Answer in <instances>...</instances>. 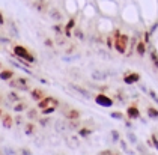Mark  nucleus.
I'll use <instances>...</instances> for the list:
<instances>
[{"instance_id": "nucleus-1", "label": "nucleus", "mask_w": 158, "mask_h": 155, "mask_svg": "<svg viewBox=\"0 0 158 155\" xmlns=\"http://www.w3.org/2000/svg\"><path fill=\"white\" fill-rule=\"evenodd\" d=\"M113 38H114V45H113V48H116V51L121 53V54H127V51H128V44H130V38H128V35L122 33L121 30L116 29V30L113 32Z\"/></svg>"}, {"instance_id": "nucleus-2", "label": "nucleus", "mask_w": 158, "mask_h": 155, "mask_svg": "<svg viewBox=\"0 0 158 155\" xmlns=\"http://www.w3.org/2000/svg\"><path fill=\"white\" fill-rule=\"evenodd\" d=\"M12 54L15 57H18V59H24L26 62H29V63H36V56L33 54V53H30L24 45H21V44H15L12 47Z\"/></svg>"}, {"instance_id": "nucleus-3", "label": "nucleus", "mask_w": 158, "mask_h": 155, "mask_svg": "<svg viewBox=\"0 0 158 155\" xmlns=\"http://www.w3.org/2000/svg\"><path fill=\"white\" fill-rule=\"evenodd\" d=\"M8 86L18 92H27V90H30V80L27 77H17V78L14 77L8 82Z\"/></svg>"}, {"instance_id": "nucleus-4", "label": "nucleus", "mask_w": 158, "mask_h": 155, "mask_svg": "<svg viewBox=\"0 0 158 155\" xmlns=\"http://www.w3.org/2000/svg\"><path fill=\"white\" fill-rule=\"evenodd\" d=\"M59 99L57 98H54V96H44L41 101H38V106L36 107L39 110H42V108H47V107H59Z\"/></svg>"}, {"instance_id": "nucleus-5", "label": "nucleus", "mask_w": 158, "mask_h": 155, "mask_svg": "<svg viewBox=\"0 0 158 155\" xmlns=\"http://www.w3.org/2000/svg\"><path fill=\"white\" fill-rule=\"evenodd\" d=\"M95 103H97L98 106H101V107H113L114 99L110 98L109 95H106L104 92H99V94L95 95Z\"/></svg>"}, {"instance_id": "nucleus-6", "label": "nucleus", "mask_w": 158, "mask_h": 155, "mask_svg": "<svg viewBox=\"0 0 158 155\" xmlns=\"http://www.w3.org/2000/svg\"><path fill=\"white\" fill-rule=\"evenodd\" d=\"M125 115L128 116V119H133V120L142 119V115H140V108H139V106H137L135 103L127 107V110H125Z\"/></svg>"}, {"instance_id": "nucleus-7", "label": "nucleus", "mask_w": 158, "mask_h": 155, "mask_svg": "<svg viewBox=\"0 0 158 155\" xmlns=\"http://www.w3.org/2000/svg\"><path fill=\"white\" fill-rule=\"evenodd\" d=\"M140 82V74L139 72H125L123 74V83L125 84H134V83H139Z\"/></svg>"}, {"instance_id": "nucleus-8", "label": "nucleus", "mask_w": 158, "mask_h": 155, "mask_svg": "<svg viewBox=\"0 0 158 155\" xmlns=\"http://www.w3.org/2000/svg\"><path fill=\"white\" fill-rule=\"evenodd\" d=\"M32 6L35 8V11L39 14H44V12H48V5L45 0H32Z\"/></svg>"}, {"instance_id": "nucleus-9", "label": "nucleus", "mask_w": 158, "mask_h": 155, "mask_svg": "<svg viewBox=\"0 0 158 155\" xmlns=\"http://www.w3.org/2000/svg\"><path fill=\"white\" fill-rule=\"evenodd\" d=\"M69 87H71L73 90H75L77 94H80V95L83 96V98H86V99H90V98H92V94H90L87 89H85L83 86H78V84H75V83H69Z\"/></svg>"}, {"instance_id": "nucleus-10", "label": "nucleus", "mask_w": 158, "mask_h": 155, "mask_svg": "<svg viewBox=\"0 0 158 155\" xmlns=\"http://www.w3.org/2000/svg\"><path fill=\"white\" fill-rule=\"evenodd\" d=\"M0 122H2V127L3 128H6V130H11L14 127V116H11L9 113H3V116H2V119H0Z\"/></svg>"}, {"instance_id": "nucleus-11", "label": "nucleus", "mask_w": 158, "mask_h": 155, "mask_svg": "<svg viewBox=\"0 0 158 155\" xmlns=\"http://www.w3.org/2000/svg\"><path fill=\"white\" fill-rule=\"evenodd\" d=\"M45 96V92L41 89V87H33V89H30V98H32V101H41L42 98Z\"/></svg>"}, {"instance_id": "nucleus-12", "label": "nucleus", "mask_w": 158, "mask_h": 155, "mask_svg": "<svg viewBox=\"0 0 158 155\" xmlns=\"http://www.w3.org/2000/svg\"><path fill=\"white\" fill-rule=\"evenodd\" d=\"M54 130L57 132H66L69 128H68V120L66 119H57L54 122Z\"/></svg>"}, {"instance_id": "nucleus-13", "label": "nucleus", "mask_w": 158, "mask_h": 155, "mask_svg": "<svg viewBox=\"0 0 158 155\" xmlns=\"http://www.w3.org/2000/svg\"><path fill=\"white\" fill-rule=\"evenodd\" d=\"M65 118L68 120H74V119H80L81 118V111L77 110V108H68L65 111Z\"/></svg>"}, {"instance_id": "nucleus-14", "label": "nucleus", "mask_w": 158, "mask_h": 155, "mask_svg": "<svg viewBox=\"0 0 158 155\" xmlns=\"http://www.w3.org/2000/svg\"><path fill=\"white\" fill-rule=\"evenodd\" d=\"M90 77H92V80H95V82H106V80H107V72L95 69V71L90 72Z\"/></svg>"}, {"instance_id": "nucleus-15", "label": "nucleus", "mask_w": 158, "mask_h": 155, "mask_svg": "<svg viewBox=\"0 0 158 155\" xmlns=\"http://www.w3.org/2000/svg\"><path fill=\"white\" fill-rule=\"evenodd\" d=\"M9 63L12 65V66H15V68H18V69H21V71H24L26 74H29V75H32V77H35V74L30 71V68L29 66H26V65H23V63H20V62H17V60H9Z\"/></svg>"}, {"instance_id": "nucleus-16", "label": "nucleus", "mask_w": 158, "mask_h": 155, "mask_svg": "<svg viewBox=\"0 0 158 155\" xmlns=\"http://www.w3.org/2000/svg\"><path fill=\"white\" fill-rule=\"evenodd\" d=\"M14 77H15V72L11 69H3V68L0 69V80L2 82H9Z\"/></svg>"}, {"instance_id": "nucleus-17", "label": "nucleus", "mask_w": 158, "mask_h": 155, "mask_svg": "<svg viewBox=\"0 0 158 155\" xmlns=\"http://www.w3.org/2000/svg\"><path fill=\"white\" fill-rule=\"evenodd\" d=\"M146 42L143 41V38L139 35V42H137V45H135V51H137V54H140V56H145L146 53Z\"/></svg>"}, {"instance_id": "nucleus-18", "label": "nucleus", "mask_w": 158, "mask_h": 155, "mask_svg": "<svg viewBox=\"0 0 158 155\" xmlns=\"http://www.w3.org/2000/svg\"><path fill=\"white\" fill-rule=\"evenodd\" d=\"M6 101H8V103H14V104L18 103V101H21V96L18 95V90L14 89L11 92H8V94H6Z\"/></svg>"}, {"instance_id": "nucleus-19", "label": "nucleus", "mask_w": 158, "mask_h": 155, "mask_svg": "<svg viewBox=\"0 0 158 155\" xmlns=\"http://www.w3.org/2000/svg\"><path fill=\"white\" fill-rule=\"evenodd\" d=\"M39 108H27L26 110V115H27V119H30V120H38V118H39Z\"/></svg>"}, {"instance_id": "nucleus-20", "label": "nucleus", "mask_w": 158, "mask_h": 155, "mask_svg": "<svg viewBox=\"0 0 158 155\" xmlns=\"http://www.w3.org/2000/svg\"><path fill=\"white\" fill-rule=\"evenodd\" d=\"M14 111L15 113H21V111H26L27 108H29V106H27V103H24L23 99L21 101H18V103H15V106H14Z\"/></svg>"}, {"instance_id": "nucleus-21", "label": "nucleus", "mask_w": 158, "mask_h": 155, "mask_svg": "<svg viewBox=\"0 0 158 155\" xmlns=\"http://www.w3.org/2000/svg\"><path fill=\"white\" fill-rule=\"evenodd\" d=\"M35 124L32 122V120H29V122H26L24 124V134L26 136H33L35 134Z\"/></svg>"}, {"instance_id": "nucleus-22", "label": "nucleus", "mask_w": 158, "mask_h": 155, "mask_svg": "<svg viewBox=\"0 0 158 155\" xmlns=\"http://www.w3.org/2000/svg\"><path fill=\"white\" fill-rule=\"evenodd\" d=\"M48 15H50V18L53 20V21H60L62 20V14L59 9H56V8H51L48 11Z\"/></svg>"}, {"instance_id": "nucleus-23", "label": "nucleus", "mask_w": 158, "mask_h": 155, "mask_svg": "<svg viewBox=\"0 0 158 155\" xmlns=\"http://www.w3.org/2000/svg\"><path fill=\"white\" fill-rule=\"evenodd\" d=\"M146 113H148V118H149V119H154V120L158 119V108L151 106V107L146 108Z\"/></svg>"}, {"instance_id": "nucleus-24", "label": "nucleus", "mask_w": 158, "mask_h": 155, "mask_svg": "<svg viewBox=\"0 0 158 155\" xmlns=\"http://www.w3.org/2000/svg\"><path fill=\"white\" fill-rule=\"evenodd\" d=\"M81 127V119H74V120H68V128L73 130V131H77L78 128Z\"/></svg>"}, {"instance_id": "nucleus-25", "label": "nucleus", "mask_w": 158, "mask_h": 155, "mask_svg": "<svg viewBox=\"0 0 158 155\" xmlns=\"http://www.w3.org/2000/svg\"><path fill=\"white\" fill-rule=\"evenodd\" d=\"M92 132H94V131H92L90 128H86V127H83V128L80 127V128L77 130V134H78L80 137H83V139L89 137V136H92Z\"/></svg>"}, {"instance_id": "nucleus-26", "label": "nucleus", "mask_w": 158, "mask_h": 155, "mask_svg": "<svg viewBox=\"0 0 158 155\" xmlns=\"http://www.w3.org/2000/svg\"><path fill=\"white\" fill-rule=\"evenodd\" d=\"M151 62H152V65L158 69V51L155 48H151Z\"/></svg>"}, {"instance_id": "nucleus-27", "label": "nucleus", "mask_w": 158, "mask_h": 155, "mask_svg": "<svg viewBox=\"0 0 158 155\" xmlns=\"http://www.w3.org/2000/svg\"><path fill=\"white\" fill-rule=\"evenodd\" d=\"M110 118L111 119H116V120H125V115L122 111H110Z\"/></svg>"}, {"instance_id": "nucleus-28", "label": "nucleus", "mask_w": 158, "mask_h": 155, "mask_svg": "<svg viewBox=\"0 0 158 155\" xmlns=\"http://www.w3.org/2000/svg\"><path fill=\"white\" fill-rule=\"evenodd\" d=\"M50 122H51V119H50L48 116H44V115H42V118H38V124H39L41 127H44V128L48 127Z\"/></svg>"}, {"instance_id": "nucleus-29", "label": "nucleus", "mask_w": 158, "mask_h": 155, "mask_svg": "<svg viewBox=\"0 0 158 155\" xmlns=\"http://www.w3.org/2000/svg\"><path fill=\"white\" fill-rule=\"evenodd\" d=\"M110 136H111V142H113V143H119L121 134H119L118 130H111V131H110Z\"/></svg>"}, {"instance_id": "nucleus-30", "label": "nucleus", "mask_w": 158, "mask_h": 155, "mask_svg": "<svg viewBox=\"0 0 158 155\" xmlns=\"http://www.w3.org/2000/svg\"><path fill=\"white\" fill-rule=\"evenodd\" d=\"M127 139L130 140V143H131V145H137V143H139L137 136H135L133 131H127Z\"/></svg>"}, {"instance_id": "nucleus-31", "label": "nucleus", "mask_w": 158, "mask_h": 155, "mask_svg": "<svg viewBox=\"0 0 158 155\" xmlns=\"http://www.w3.org/2000/svg\"><path fill=\"white\" fill-rule=\"evenodd\" d=\"M8 26H9L11 32H12V36H20V32H18V29H17V24L14 23V21H9Z\"/></svg>"}, {"instance_id": "nucleus-32", "label": "nucleus", "mask_w": 158, "mask_h": 155, "mask_svg": "<svg viewBox=\"0 0 158 155\" xmlns=\"http://www.w3.org/2000/svg\"><path fill=\"white\" fill-rule=\"evenodd\" d=\"M57 110V107H47V108H42L41 110V115H44V116H50L51 113H54Z\"/></svg>"}, {"instance_id": "nucleus-33", "label": "nucleus", "mask_w": 158, "mask_h": 155, "mask_svg": "<svg viewBox=\"0 0 158 155\" xmlns=\"http://www.w3.org/2000/svg\"><path fill=\"white\" fill-rule=\"evenodd\" d=\"M119 143H121V148H122L123 152H127V154H134V151H131V149L128 148V145H127L125 140H119Z\"/></svg>"}, {"instance_id": "nucleus-34", "label": "nucleus", "mask_w": 158, "mask_h": 155, "mask_svg": "<svg viewBox=\"0 0 158 155\" xmlns=\"http://www.w3.org/2000/svg\"><path fill=\"white\" fill-rule=\"evenodd\" d=\"M14 124H15V125H23V124H24V118L18 113V115L14 118Z\"/></svg>"}, {"instance_id": "nucleus-35", "label": "nucleus", "mask_w": 158, "mask_h": 155, "mask_svg": "<svg viewBox=\"0 0 158 155\" xmlns=\"http://www.w3.org/2000/svg\"><path fill=\"white\" fill-rule=\"evenodd\" d=\"M148 95L151 96V99H154V103L158 106V95H157V92L151 89V90H148Z\"/></svg>"}, {"instance_id": "nucleus-36", "label": "nucleus", "mask_w": 158, "mask_h": 155, "mask_svg": "<svg viewBox=\"0 0 158 155\" xmlns=\"http://www.w3.org/2000/svg\"><path fill=\"white\" fill-rule=\"evenodd\" d=\"M137 42H139V38H134V39H131V47H130V51H128V56L133 53L134 50H135V45H137Z\"/></svg>"}, {"instance_id": "nucleus-37", "label": "nucleus", "mask_w": 158, "mask_h": 155, "mask_svg": "<svg viewBox=\"0 0 158 155\" xmlns=\"http://www.w3.org/2000/svg\"><path fill=\"white\" fill-rule=\"evenodd\" d=\"M73 36H75V38H78V39H85V35H83V32L80 30V29H75L74 30Z\"/></svg>"}, {"instance_id": "nucleus-38", "label": "nucleus", "mask_w": 158, "mask_h": 155, "mask_svg": "<svg viewBox=\"0 0 158 155\" xmlns=\"http://www.w3.org/2000/svg\"><path fill=\"white\" fill-rule=\"evenodd\" d=\"M106 42H107V47H109V48H113V45H114V38H113V35H111V36H107Z\"/></svg>"}, {"instance_id": "nucleus-39", "label": "nucleus", "mask_w": 158, "mask_h": 155, "mask_svg": "<svg viewBox=\"0 0 158 155\" xmlns=\"http://www.w3.org/2000/svg\"><path fill=\"white\" fill-rule=\"evenodd\" d=\"M151 140H152V146L158 151V137L155 136V134H151Z\"/></svg>"}, {"instance_id": "nucleus-40", "label": "nucleus", "mask_w": 158, "mask_h": 155, "mask_svg": "<svg viewBox=\"0 0 158 155\" xmlns=\"http://www.w3.org/2000/svg\"><path fill=\"white\" fill-rule=\"evenodd\" d=\"M74 26H75V18H71V20H69L68 23L65 24V29H69V30H71Z\"/></svg>"}, {"instance_id": "nucleus-41", "label": "nucleus", "mask_w": 158, "mask_h": 155, "mask_svg": "<svg viewBox=\"0 0 158 155\" xmlns=\"http://www.w3.org/2000/svg\"><path fill=\"white\" fill-rule=\"evenodd\" d=\"M78 57H80L78 54H75V56H69V54H68V56H65V57H63V60H65V62H73V60L78 59Z\"/></svg>"}, {"instance_id": "nucleus-42", "label": "nucleus", "mask_w": 158, "mask_h": 155, "mask_svg": "<svg viewBox=\"0 0 158 155\" xmlns=\"http://www.w3.org/2000/svg\"><path fill=\"white\" fill-rule=\"evenodd\" d=\"M135 146H137V151H139V152H142V154H146V152H148V149H146L143 145H139V143H137Z\"/></svg>"}, {"instance_id": "nucleus-43", "label": "nucleus", "mask_w": 158, "mask_h": 155, "mask_svg": "<svg viewBox=\"0 0 158 155\" xmlns=\"http://www.w3.org/2000/svg\"><path fill=\"white\" fill-rule=\"evenodd\" d=\"M53 30H54L56 33H60L62 35V26L60 24H54V26H53Z\"/></svg>"}, {"instance_id": "nucleus-44", "label": "nucleus", "mask_w": 158, "mask_h": 155, "mask_svg": "<svg viewBox=\"0 0 158 155\" xmlns=\"http://www.w3.org/2000/svg\"><path fill=\"white\" fill-rule=\"evenodd\" d=\"M149 39H151V32L148 30V32H145V33H143V41L148 44V42H149Z\"/></svg>"}, {"instance_id": "nucleus-45", "label": "nucleus", "mask_w": 158, "mask_h": 155, "mask_svg": "<svg viewBox=\"0 0 158 155\" xmlns=\"http://www.w3.org/2000/svg\"><path fill=\"white\" fill-rule=\"evenodd\" d=\"M116 98H118V101H121V103H123L125 101V95H123V92H118V95H116Z\"/></svg>"}, {"instance_id": "nucleus-46", "label": "nucleus", "mask_w": 158, "mask_h": 155, "mask_svg": "<svg viewBox=\"0 0 158 155\" xmlns=\"http://www.w3.org/2000/svg\"><path fill=\"white\" fill-rule=\"evenodd\" d=\"M56 44H59V45H65V41L60 38V33H57V38H56Z\"/></svg>"}, {"instance_id": "nucleus-47", "label": "nucleus", "mask_w": 158, "mask_h": 155, "mask_svg": "<svg viewBox=\"0 0 158 155\" xmlns=\"http://www.w3.org/2000/svg\"><path fill=\"white\" fill-rule=\"evenodd\" d=\"M44 42H45V45H47V47H50V48L54 47V42H53V39H50V38H47Z\"/></svg>"}, {"instance_id": "nucleus-48", "label": "nucleus", "mask_w": 158, "mask_h": 155, "mask_svg": "<svg viewBox=\"0 0 158 155\" xmlns=\"http://www.w3.org/2000/svg\"><path fill=\"white\" fill-rule=\"evenodd\" d=\"M0 42L2 44H11V39L9 38H5V36H0Z\"/></svg>"}, {"instance_id": "nucleus-49", "label": "nucleus", "mask_w": 158, "mask_h": 155, "mask_svg": "<svg viewBox=\"0 0 158 155\" xmlns=\"http://www.w3.org/2000/svg\"><path fill=\"white\" fill-rule=\"evenodd\" d=\"M3 152L5 154H17V151L12 149V148H6V149H3Z\"/></svg>"}, {"instance_id": "nucleus-50", "label": "nucleus", "mask_w": 158, "mask_h": 155, "mask_svg": "<svg viewBox=\"0 0 158 155\" xmlns=\"http://www.w3.org/2000/svg\"><path fill=\"white\" fill-rule=\"evenodd\" d=\"M157 29H158V20H157V21H155V24H154V26H152V27L149 29V32H151V33H154V32H155Z\"/></svg>"}, {"instance_id": "nucleus-51", "label": "nucleus", "mask_w": 158, "mask_h": 155, "mask_svg": "<svg viewBox=\"0 0 158 155\" xmlns=\"http://www.w3.org/2000/svg\"><path fill=\"white\" fill-rule=\"evenodd\" d=\"M5 23H6L5 21V15H3V12L0 11V26H5Z\"/></svg>"}, {"instance_id": "nucleus-52", "label": "nucleus", "mask_w": 158, "mask_h": 155, "mask_svg": "<svg viewBox=\"0 0 158 155\" xmlns=\"http://www.w3.org/2000/svg\"><path fill=\"white\" fill-rule=\"evenodd\" d=\"M75 51V45H71V47L66 50V54H71V53H74Z\"/></svg>"}, {"instance_id": "nucleus-53", "label": "nucleus", "mask_w": 158, "mask_h": 155, "mask_svg": "<svg viewBox=\"0 0 158 155\" xmlns=\"http://www.w3.org/2000/svg\"><path fill=\"white\" fill-rule=\"evenodd\" d=\"M20 152H21V154H24V155H32V152H30V151H29V149H20Z\"/></svg>"}, {"instance_id": "nucleus-54", "label": "nucleus", "mask_w": 158, "mask_h": 155, "mask_svg": "<svg viewBox=\"0 0 158 155\" xmlns=\"http://www.w3.org/2000/svg\"><path fill=\"white\" fill-rule=\"evenodd\" d=\"M139 86H140V90H142V92H148V89H146V86H145V84L139 83Z\"/></svg>"}, {"instance_id": "nucleus-55", "label": "nucleus", "mask_w": 158, "mask_h": 155, "mask_svg": "<svg viewBox=\"0 0 158 155\" xmlns=\"http://www.w3.org/2000/svg\"><path fill=\"white\" fill-rule=\"evenodd\" d=\"M125 127H127V128H131V127H133V124H131L130 120H127V119H125Z\"/></svg>"}, {"instance_id": "nucleus-56", "label": "nucleus", "mask_w": 158, "mask_h": 155, "mask_svg": "<svg viewBox=\"0 0 158 155\" xmlns=\"http://www.w3.org/2000/svg\"><path fill=\"white\" fill-rule=\"evenodd\" d=\"M107 154H113V151H101L99 155H107Z\"/></svg>"}, {"instance_id": "nucleus-57", "label": "nucleus", "mask_w": 158, "mask_h": 155, "mask_svg": "<svg viewBox=\"0 0 158 155\" xmlns=\"http://www.w3.org/2000/svg\"><path fill=\"white\" fill-rule=\"evenodd\" d=\"M39 82H41V83H44V84H50L48 80H45V78H39Z\"/></svg>"}, {"instance_id": "nucleus-58", "label": "nucleus", "mask_w": 158, "mask_h": 155, "mask_svg": "<svg viewBox=\"0 0 158 155\" xmlns=\"http://www.w3.org/2000/svg\"><path fill=\"white\" fill-rule=\"evenodd\" d=\"M2 116H3V110H2V107H0V119H2Z\"/></svg>"}, {"instance_id": "nucleus-59", "label": "nucleus", "mask_w": 158, "mask_h": 155, "mask_svg": "<svg viewBox=\"0 0 158 155\" xmlns=\"http://www.w3.org/2000/svg\"><path fill=\"white\" fill-rule=\"evenodd\" d=\"M0 69H2V63H0Z\"/></svg>"}, {"instance_id": "nucleus-60", "label": "nucleus", "mask_w": 158, "mask_h": 155, "mask_svg": "<svg viewBox=\"0 0 158 155\" xmlns=\"http://www.w3.org/2000/svg\"><path fill=\"white\" fill-rule=\"evenodd\" d=\"M0 101H2V96H0Z\"/></svg>"}]
</instances>
